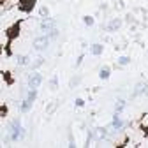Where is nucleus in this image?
Masks as SVG:
<instances>
[{"label": "nucleus", "mask_w": 148, "mask_h": 148, "mask_svg": "<svg viewBox=\"0 0 148 148\" xmlns=\"http://www.w3.org/2000/svg\"><path fill=\"white\" fill-rule=\"evenodd\" d=\"M146 55H148V49H146Z\"/></svg>", "instance_id": "obj_25"}, {"label": "nucleus", "mask_w": 148, "mask_h": 148, "mask_svg": "<svg viewBox=\"0 0 148 148\" xmlns=\"http://www.w3.org/2000/svg\"><path fill=\"white\" fill-rule=\"evenodd\" d=\"M139 95H148V83L145 81H139L132 92V97H139Z\"/></svg>", "instance_id": "obj_7"}, {"label": "nucleus", "mask_w": 148, "mask_h": 148, "mask_svg": "<svg viewBox=\"0 0 148 148\" xmlns=\"http://www.w3.org/2000/svg\"><path fill=\"white\" fill-rule=\"evenodd\" d=\"M83 60H85V55H79L78 60H76V64H74V67H79V65L83 64Z\"/></svg>", "instance_id": "obj_23"}, {"label": "nucleus", "mask_w": 148, "mask_h": 148, "mask_svg": "<svg viewBox=\"0 0 148 148\" xmlns=\"http://www.w3.org/2000/svg\"><path fill=\"white\" fill-rule=\"evenodd\" d=\"M79 83H81V76H74V78H71V81H69V86H71V88H76Z\"/></svg>", "instance_id": "obj_20"}, {"label": "nucleus", "mask_w": 148, "mask_h": 148, "mask_svg": "<svg viewBox=\"0 0 148 148\" xmlns=\"http://www.w3.org/2000/svg\"><path fill=\"white\" fill-rule=\"evenodd\" d=\"M83 23H85L86 27H94V25H95V18L86 14V16H83Z\"/></svg>", "instance_id": "obj_17"}, {"label": "nucleus", "mask_w": 148, "mask_h": 148, "mask_svg": "<svg viewBox=\"0 0 148 148\" xmlns=\"http://www.w3.org/2000/svg\"><path fill=\"white\" fill-rule=\"evenodd\" d=\"M35 5V0H20V9L25 12H30Z\"/></svg>", "instance_id": "obj_10"}, {"label": "nucleus", "mask_w": 148, "mask_h": 148, "mask_svg": "<svg viewBox=\"0 0 148 148\" xmlns=\"http://www.w3.org/2000/svg\"><path fill=\"white\" fill-rule=\"evenodd\" d=\"M74 104H76V106H78V108H83V106H85V101H83V99H81V97H78V99H76V101H74Z\"/></svg>", "instance_id": "obj_24"}, {"label": "nucleus", "mask_w": 148, "mask_h": 148, "mask_svg": "<svg viewBox=\"0 0 148 148\" xmlns=\"http://www.w3.org/2000/svg\"><path fill=\"white\" fill-rule=\"evenodd\" d=\"M55 27H57V20H53V18H42L41 23H39V28H41V32H44V34H48V32L53 30Z\"/></svg>", "instance_id": "obj_5"}, {"label": "nucleus", "mask_w": 148, "mask_h": 148, "mask_svg": "<svg viewBox=\"0 0 148 148\" xmlns=\"http://www.w3.org/2000/svg\"><path fill=\"white\" fill-rule=\"evenodd\" d=\"M32 106H34V102H32V101L23 99V102L20 104V111H21V113H28V111L32 109Z\"/></svg>", "instance_id": "obj_12"}, {"label": "nucleus", "mask_w": 148, "mask_h": 148, "mask_svg": "<svg viewBox=\"0 0 148 148\" xmlns=\"http://www.w3.org/2000/svg\"><path fill=\"white\" fill-rule=\"evenodd\" d=\"M122 23H123L122 18H111V20L104 25V30H106V32H109V34H115V32H118V30H120Z\"/></svg>", "instance_id": "obj_4"}, {"label": "nucleus", "mask_w": 148, "mask_h": 148, "mask_svg": "<svg viewBox=\"0 0 148 148\" xmlns=\"http://www.w3.org/2000/svg\"><path fill=\"white\" fill-rule=\"evenodd\" d=\"M42 64H44V58H42V57L35 58V62H32V64H30V65H32V71H37V69H39Z\"/></svg>", "instance_id": "obj_19"}, {"label": "nucleus", "mask_w": 148, "mask_h": 148, "mask_svg": "<svg viewBox=\"0 0 148 148\" xmlns=\"http://www.w3.org/2000/svg\"><path fill=\"white\" fill-rule=\"evenodd\" d=\"M48 85H49V88H51V90H57V88H58V76H57V74H55V76H51V78H49Z\"/></svg>", "instance_id": "obj_16"}, {"label": "nucleus", "mask_w": 148, "mask_h": 148, "mask_svg": "<svg viewBox=\"0 0 148 148\" xmlns=\"http://www.w3.org/2000/svg\"><path fill=\"white\" fill-rule=\"evenodd\" d=\"M39 16H41V18H49V9H48L46 5H41V7H39Z\"/></svg>", "instance_id": "obj_21"}, {"label": "nucleus", "mask_w": 148, "mask_h": 148, "mask_svg": "<svg viewBox=\"0 0 148 148\" xmlns=\"http://www.w3.org/2000/svg\"><path fill=\"white\" fill-rule=\"evenodd\" d=\"M58 104H60V101H55V102L48 108V115H53V113H55V109L58 108Z\"/></svg>", "instance_id": "obj_22"}, {"label": "nucleus", "mask_w": 148, "mask_h": 148, "mask_svg": "<svg viewBox=\"0 0 148 148\" xmlns=\"http://www.w3.org/2000/svg\"><path fill=\"white\" fill-rule=\"evenodd\" d=\"M99 78H101L102 81H108V79L111 78V69H109V67H102V69L99 71Z\"/></svg>", "instance_id": "obj_13"}, {"label": "nucleus", "mask_w": 148, "mask_h": 148, "mask_svg": "<svg viewBox=\"0 0 148 148\" xmlns=\"http://www.w3.org/2000/svg\"><path fill=\"white\" fill-rule=\"evenodd\" d=\"M16 64L25 67V65L30 64V57H28V55H18V57H16Z\"/></svg>", "instance_id": "obj_11"}, {"label": "nucleus", "mask_w": 148, "mask_h": 148, "mask_svg": "<svg viewBox=\"0 0 148 148\" xmlns=\"http://www.w3.org/2000/svg\"><path fill=\"white\" fill-rule=\"evenodd\" d=\"M88 53L92 55V57H101V55L104 53V44H101V42H95V44L88 46Z\"/></svg>", "instance_id": "obj_8"}, {"label": "nucleus", "mask_w": 148, "mask_h": 148, "mask_svg": "<svg viewBox=\"0 0 148 148\" xmlns=\"http://www.w3.org/2000/svg\"><path fill=\"white\" fill-rule=\"evenodd\" d=\"M125 106H127V102L123 99H118L116 104H115V113H122V111L125 109Z\"/></svg>", "instance_id": "obj_15"}, {"label": "nucleus", "mask_w": 148, "mask_h": 148, "mask_svg": "<svg viewBox=\"0 0 148 148\" xmlns=\"http://www.w3.org/2000/svg\"><path fill=\"white\" fill-rule=\"evenodd\" d=\"M49 42H51L49 35L48 34H42V35H39V37H35V39H34V48L37 51H44L49 46Z\"/></svg>", "instance_id": "obj_2"}, {"label": "nucleus", "mask_w": 148, "mask_h": 148, "mask_svg": "<svg viewBox=\"0 0 148 148\" xmlns=\"http://www.w3.org/2000/svg\"><path fill=\"white\" fill-rule=\"evenodd\" d=\"M116 64L120 67H127V65H131V57H127V55H122V57L116 58Z\"/></svg>", "instance_id": "obj_14"}, {"label": "nucleus", "mask_w": 148, "mask_h": 148, "mask_svg": "<svg viewBox=\"0 0 148 148\" xmlns=\"http://www.w3.org/2000/svg\"><path fill=\"white\" fill-rule=\"evenodd\" d=\"M111 129H115L116 132H120V131H123V129H125V122L122 120L120 113H115L113 120H111Z\"/></svg>", "instance_id": "obj_6"}, {"label": "nucleus", "mask_w": 148, "mask_h": 148, "mask_svg": "<svg viewBox=\"0 0 148 148\" xmlns=\"http://www.w3.org/2000/svg\"><path fill=\"white\" fill-rule=\"evenodd\" d=\"M25 136V129L21 127V120L20 118H14L9 125V132L5 138V143H16L18 139H21Z\"/></svg>", "instance_id": "obj_1"}, {"label": "nucleus", "mask_w": 148, "mask_h": 148, "mask_svg": "<svg viewBox=\"0 0 148 148\" xmlns=\"http://www.w3.org/2000/svg\"><path fill=\"white\" fill-rule=\"evenodd\" d=\"M94 139L95 141H102V139H106L108 138V129L106 127H97V129H94Z\"/></svg>", "instance_id": "obj_9"}, {"label": "nucleus", "mask_w": 148, "mask_h": 148, "mask_svg": "<svg viewBox=\"0 0 148 148\" xmlns=\"http://www.w3.org/2000/svg\"><path fill=\"white\" fill-rule=\"evenodd\" d=\"M48 35H49V39H51V41H57V39H58V35H60V30L55 27L53 30H49V32H48Z\"/></svg>", "instance_id": "obj_18"}, {"label": "nucleus", "mask_w": 148, "mask_h": 148, "mask_svg": "<svg viewBox=\"0 0 148 148\" xmlns=\"http://www.w3.org/2000/svg\"><path fill=\"white\" fill-rule=\"evenodd\" d=\"M42 81H44L42 74L37 72V71H34L30 76H28V79H27V85H28V88H35V90H37V88L42 85Z\"/></svg>", "instance_id": "obj_3"}]
</instances>
